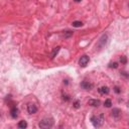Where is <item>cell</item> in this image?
Instances as JSON below:
<instances>
[{"label":"cell","mask_w":129,"mask_h":129,"mask_svg":"<svg viewBox=\"0 0 129 129\" xmlns=\"http://www.w3.org/2000/svg\"><path fill=\"white\" fill-rule=\"evenodd\" d=\"M91 122L94 125V127H96V128L101 127L104 123V114H99L97 116H93L91 118Z\"/></svg>","instance_id":"6da1fadb"},{"label":"cell","mask_w":129,"mask_h":129,"mask_svg":"<svg viewBox=\"0 0 129 129\" xmlns=\"http://www.w3.org/2000/svg\"><path fill=\"white\" fill-rule=\"evenodd\" d=\"M38 126L40 128H51L53 126V120L51 118H43L38 123Z\"/></svg>","instance_id":"7a4b0ae2"},{"label":"cell","mask_w":129,"mask_h":129,"mask_svg":"<svg viewBox=\"0 0 129 129\" xmlns=\"http://www.w3.org/2000/svg\"><path fill=\"white\" fill-rule=\"evenodd\" d=\"M108 42V35L107 34H103L102 36H101V38L98 40V42H97V44H96V47H98V48H103L105 45H106V43Z\"/></svg>","instance_id":"3957f363"},{"label":"cell","mask_w":129,"mask_h":129,"mask_svg":"<svg viewBox=\"0 0 129 129\" xmlns=\"http://www.w3.org/2000/svg\"><path fill=\"white\" fill-rule=\"evenodd\" d=\"M89 61H90V57L85 54V55L81 56V58H80V60H79V64H80V67L85 68V67H87V64L89 63Z\"/></svg>","instance_id":"277c9868"},{"label":"cell","mask_w":129,"mask_h":129,"mask_svg":"<svg viewBox=\"0 0 129 129\" xmlns=\"http://www.w3.org/2000/svg\"><path fill=\"white\" fill-rule=\"evenodd\" d=\"M80 86L84 90H91V89H93V84L90 83V82H88V81H83L80 84Z\"/></svg>","instance_id":"5b68a950"},{"label":"cell","mask_w":129,"mask_h":129,"mask_svg":"<svg viewBox=\"0 0 129 129\" xmlns=\"http://www.w3.org/2000/svg\"><path fill=\"white\" fill-rule=\"evenodd\" d=\"M27 112L29 114H35L37 112V107L32 103H28L27 104Z\"/></svg>","instance_id":"8992f818"},{"label":"cell","mask_w":129,"mask_h":129,"mask_svg":"<svg viewBox=\"0 0 129 129\" xmlns=\"http://www.w3.org/2000/svg\"><path fill=\"white\" fill-rule=\"evenodd\" d=\"M98 91H99V93H100L101 95H108V94H109V92H110L109 88H108V87H106V86H103V87L99 88V89H98Z\"/></svg>","instance_id":"52a82bcc"},{"label":"cell","mask_w":129,"mask_h":129,"mask_svg":"<svg viewBox=\"0 0 129 129\" xmlns=\"http://www.w3.org/2000/svg\"><path fill=\"white\" fill-rule=\"evenodd\" d=\"M88 104H89L90 106H93V107H98V106L101 104V102H100L99 100H97V99H90V100L88 101Z\"/></svg>","instance_id":"ba28073f"},{"label":"cell","mask_w":129,"mask_h":129,"mask_svg":"<svg viewBox=\"0 0 129 129\" xmlns=\"http://www.w3.org/2000/svg\"><path fill=\"white\" fill-rule=\"evenodd\" d=\"M111 114H112V116H113L114 118H119V117L121 116V110L118 109V108H113Z\"/></svg>","instance_id":"9c48e42d"},{"label":"cell","mask_w":129,"mask_h":129,"mask_svg":"<svg viewBox=\"0 0 129 129\" xmlns=\"http://www.w3.org/2000/svg\"><path fill=\"white\" fill-rule=\"evenodd\" d=\"M10 115H11V117L12 118H17V116H18V109L16 108V106H13L12 108H11V110H10Z\"/></svg>","instance_id":"30bf717a"},{"label":"cell","mask_w":129,"mask_h":129,"mask_svg":"<svg viewBox=\"0 0 129 129\" xmlns=\"http://www.w3.org/2000/svg\"><path fill=\"white\" fill-rule=\"evenodd\" d=\"M27 127V123H26V121H24V120H21V121H19V123H18V128H26Z\"/></svg>","instance_id":"8fae6325"},{"label":"cell","mask_w":129,"mask_h":129,"mask_svg":"<svg viewBox=\"0 0 129 129\" xmlns=\"http://www.w3.org/2000/svg\"><path fill=\"white\" fill-rule=\"evenodd\" d=\"M59 46H56V47H54L53 48V50H52V53H51V57H54L55 56V54H57V52L59 51Z\"/></svg>","instance_id":"7c38bea8"},{"label":"cell","mask_w":129,"mask_h":129,"mask_svg":"<svg viewBox=\"0 0 129 129\" xmlns=\"http://www.w3.org/2000/svg\"><path fill=\"white\" fill-rule=\"evenodd\" d=\"M104 106L107 107V108H110V107L112 106V101H111L110 99H107V100L104 102Z\"/></svg>","instance_id":"4fadbf2b"},{"label":"cell","mask_w":129,"mask_h":129,"mask_svg":"<svg viewBox=\"0 0 129 129\" xmlns=\"http://www.w3.org/2000/svg\"><path fill=\"white\" fill-rule=\"evenodd\" d=\"M82 25H83V23L81 21H74L73 22V26L74 27H81Z\"/></svg>","instance_id":"5bb4252c"},{"label":"cell","mask_w":129,"mask_h":129,"mask_svg":"<svg viewBox=\"0 0 129 129\" xmlns=\"http://www.w3.org/2000/svg\"><path fill=\"white\" fill-rule=\"evenodd\" d=\"M120 61H121V63L126 64V63H127V58H126V56H125V55H122V56L120 57Z\"/></svg>","instance_id":"9a60e30c"},{"label":"cell","mask_w":129,"mask_h":129,"mask_svg":"<svg viewBox=\"0 0 129 129\" xmlns=\"http://www.w3.org/2000/svg\"><path fill=\"white\" fill-rule=\"evenodd\" d=\"M118 67V63L117 62H111L110 64H109V68H113V69H116Z\"/></svg>","instance_id":"2e32d148"},{"label":"cell","mask_w":129,"mask_h":129,"mask_svg":"<svg viewBox=\"0 0 129 129\" xmlns=\"http://www.w3.org/2000/svg\"><path fill=\"white\" fill-rule=\"evenodd\" d=\"M73 35V32L72 31H67L66 33H64V37L67 38V37H70V36H72Z\"/></svg>","instance_id":"e0dca14e"},{"label":"cell","mask_w":129,"mask_h":129,"mask_svg":"<svg viewBox=\"0 0 129 129\" xmlns=\"http://www.w3.org/2000/svg\"><path fill=\"white\" fill-rule=\"evenodd\" d=\"M74 107H75L76 109L80 108V101H75V103H74Z\"/></svg>","instance_id":"ac0fdd59"},{"label":"cell","mask_w":129,"mask_h":129,"mask_svg":"<svg viewBox=\"0 0 129 129\" xmlns=\"http://www.w3.org/2000/svg\"><path fill=\"white\" fill-rule=\"evenodd\" d=\"M114 91H115L117 94H119V93L121 92V90L119 89V87H114Z\"/></svg>","instance_id":"d6986e66"},{"label":"cell","mask_w":129,"mask_h":129,"mask_svg":"<svg viewBox=\"0 0 129 129\" xmlns=\"http://www.w3.org/2000/svg\"><path fill=\"white\" fill-rule=\"evenodd\" d=\"M62 99H63L64 101H69V100H70V97H69V96H67V95H66V96L63 95V96H62Z\"/></svg>","instance_id":"ffe728a7"},{"label":"cell","mask_w":129,"mask_h":129,"mask_svg":"<svg viewBox=\"0 0 129 129\" xmlns=\"http://www.w3.org/2000/svg\"><path fill=\"white\" fill-rule=\"evenodd\" d=\"M74 1H75V2H81L82 0H74Z\"/></svg>","instance_id":"44dd1931"}]
</instances>
